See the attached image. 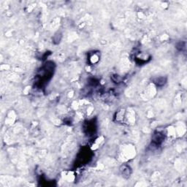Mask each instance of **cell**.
Returning a JSON list of instances; mask_svg holds the SVG:
<instances>
[{
  "label": "cell",
  "instance_id": "obj_2",
  "mask_svg": "<svg viewBox=\"0 0 187 187\" xmlns=\"http://www.w3.org/2000/svg\"><path fill=\"white\" fill-rule=\"evenodd\" d=\"M164 140V136L162 135V134L159 133V132H158V133L157 134H154V138H153V140H152V142L153 143L155 144V145H159V144L162 143V142Z\"/></svg>",
  "mask_w": 187,
  "mask_h": 187
},
{
  "label": "cell",
  "instance_id": "obj_1",
  "mask_svg": "<svg viewBox=\"0 0 187 187\" xmlns=\"http://www.w3.org/2000/svg\"><path fill=\"white\" fill-rule=\"evenodd\" d=\"M121 173L123 175V177H129L132 173V169L130 168V167L128 165H123L121 166V167L120 168Z\"/></svg>",
  "mask_w": 187,
  "mask_h": 187
},
{
  "label": "cell",
  "instance_id": "obj_3",
  "mask_svg": "<svg viewBox=\"0 0 187 187\" xmlns=\"http://www.w3.org/2000/svg\"><path fill=\"white\" fill-rule=\"evenodd\" d=\"M167 78L163 77L162 76V77H158L157 78L154 79V83H155L157 86H160V87H161V86H164L165 83H167Z\"/></svg>",
  "mask_w": 187,
  "mask_h": 187
}]
</instances>
